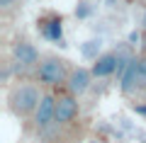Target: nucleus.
Returning <instances> with one entry per match:
<instances>
[{
    "instance_id": "nucleus-1",
    "label": "nucleus",
    "mask_w": 146,
    "mask_h": 143,
    "mask_svg": "<svg viewBox=\"0 0 146 143\" xmlns=\"http://www.w3.org/2000/svg\"><path fill=\"white\" fill-rule=\"evenodd\" d=\"M44 92L42 85L34 80V78H17L15 82L7 85L5 92V104H7V112L17 119H32L42 102Z\"/></svg>"
},
{
    "instance_id": "nucleus-2",
    "label": "nucleus",
    "mask_w": 146,
    "mask_h": 143,
    "mask_svg": "<svg viewBox=\"0 0 146 143\" xmlns=\"http://www.w3.org/2000/svg\"><path fill=\"white\" fill-rule=\"evenodd\" d=\"M119 95L134 107L146 102V53L131 56L129 66L119 78Z\"/></svg>"
},
{
    "instance_id": "nucleus-3",
    "label": "nucleus",
    "mask_w": 146,
    "mask_h": 143,
    "mask_svg": "<svg viewBox=\"0 0 146 143\" xmlns=\"http://www.w3.org/2000/svg\"><path fill=\"white\" fill-rule=\"evenodd\" d=\"M71 71H73V66H71L68 58L56 56V53H44L32 78H34L42 87H46V90H56V87L66 85Z\"/></svg>"
},
{
    "instance_id": "nucleus-4",
    "label": "nucleus",
    "mask_w": 146,
    "mask_h": 143,
    "mask_svg": "<svg viewBox=\"0 0 146 143\" xmlns=\"http://www.w3.org/2000/svg\"><path fill=\"white\" fill-rule=\"evenodd\" d=\"M10 58H12V68H15L17 78H27V75H34L36 66L42 61V53L32 44L29 39H15L10 46Z\"/></svg>"
},
{
    "instance_id": "nucleus-5",
    "label": "nucleus",
    "mask_w": 146,
    "mask_h": 143,
    "mask_svg": "<svg viewBox=\"0 0 146 143\" xmlns=\"http://www.w3.org/2000/svg\"><path fill=\"white\" fill-rule=\"evenodd\" d=\"M80 117V102L76 95H71L68 90H58L56 92V126L58 129H68L78 121Z\"/></svg>"
},
{
    "instance_id": "nucleus-6",
    "label": "nucleus",
    "mask_w": 146,
    "mask_h": 143,
    "mask_svg": "<svg viewBox=\"0 0 146 143\" xmlns=\"http://www.w3.org/2000/svg\"><path fill=\"white\" fill-rule=\"evenodd\" d=\"M29 121L36 133H46L51 126H56V92H44L42 102Z\"/></svg>"
},
{
    "instance_id": "nucleus-7",
    "label": "nucleus",
    "mask_w": 146,
    "mask_h": 143,
    "mask_svg": "<svg viewBox=\"0 0 146 143\" xmlns=\"http://www.w3.org/2000/svg\"><path fill=\"white\" fill-rule=\"evenodd\" d=\"M93 80H95L93 71L85 68V66H78V68H73V71H71V75H68L63 90H68L71 95H76V97H83L85 92L90 90V82H93Z\"/></svg>"
},
{
    "instance_id": "nucleus-8",
    "label": "nucleus",
    "mask_w": 146,
    "mask_h": 143,
    "mask_svg": "<svg viewBox=\"0 0 146 143\" xmlns=\"http://www.w3.org/2000/svg\"><path fill=\"white\" fill-rule=\"evenodd\" d=\"M36 29L42 32L44 39L56 41V44L63 46V17H61V15L49 12V15L39 17V20H36Z\"/></svg>"
},
{
    "instance_id": "nucleus-9",
    "label": "nucleus",
    "mask_w": 146,
    "mask_h": 143,
    "mask_svg": "<svg viewBox=\"0 0 146 143\" xmlns=\"http://www.w3.org/2000/svg\"><path fill=\"white\" fill-rule=\"evenodd\" d=\"M90 71H93V75L98 78V80L112 78L115 73H119V53H117V51H105V53H100V56L93 61Z\"/></svg>"
},
{
    "instance_id": "nucleus-10",
    "label": "nucleus",
    "mask_w": 146,
    "mask_h": 143,
    "mask_svg": "<svg viewBox=\"0 0 146 143\" xmlns=\"http://www.w3.org/2000/svg\"><path fill=\"white\" fill-rule=\"evenodd\" d=\"M100 46H102V39H88L83 46H80V53H83V58L95 61V58L100 56Z\"/></svg>"
},
{
    "instance_id": "nucleus-11",
    "label": "nucleus",
    "mask_w": 146,
    "mask_h": 143,
    "mask_svg": "<svg viewBox=\"0 0 146 143\" xmlns=\"http://www.w3.org/2000/svg\"><path fill=\"white\" fill-rule=\"evenodd\" d=\"M15 5H20V0H0V10H12Z\"/></svg>"
},
{
    "instance_id": "nucleus-12",
    "label": "nucleus",
    "mask_w": 146,
    "mask_h": 143,
    "mask_svg": "<svg viewBox=\"0 0 146 143\" xmlns=\"http://www.w3.org/2000/svg\"><path fill=\"white\" fill-rule=\"evenodd\" d=\"M134 112H136V114H144V117H146V102H144V104H136Z\"/></svg>"
},
{
    "instance_id": "nucleus-13",
    "label": "nucleus",
    "mask_w": 146,
    "mask_h": 143,
    "mask_svg": "<svg viewBox=\"0 0 146 143\" xmlns=\"http://www.w3.org/2000/svg\"><path fill=\"white\" fill-rule=\"evenodd\" d=\"M141 32H146V10H144V15H141Z\"/></svg>"
},
{
    "instance_id": "nucleus-14",
    "label": "nucleus",
    "mask_w": 146,
    "mask_h": 143,
    "mask_svg": "<svg viewBox=\"0 0 146 143\" xmlns=\"http://www.w3.org/2000/svg\"><path fill=\"white\" fill-rule=\"evenodd\" d=\"M141 53H146V32H144V39H141Z\"/></svg>"
},
{
    "instance_id": "nucleus-15",
    "label": "nucleus",
    "mask_w": 146,
    "mask_h": 143,
    "mask_svg": "<svg viewBox=\"0 0 146 143\" xmlns=\"http://www.w3.org/2000/svg\"><path fill=\"white\" fill-rule=\"evenodd\" d=\"M105 3H107L110 7H112V5H117V0H105Z\"/></svg>"
}]
</instances>
